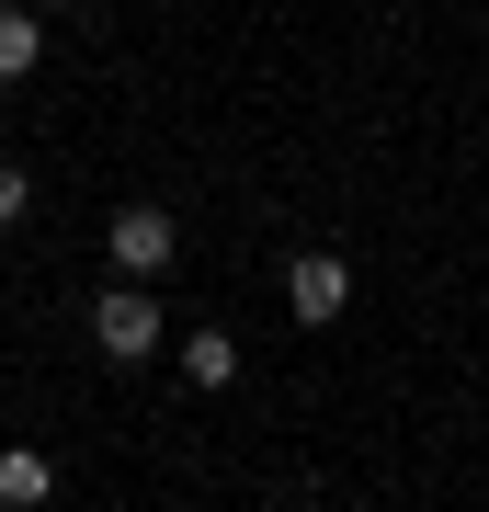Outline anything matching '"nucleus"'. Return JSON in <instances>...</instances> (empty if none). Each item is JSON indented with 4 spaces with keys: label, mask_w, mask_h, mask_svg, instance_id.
<instances>
[{
    "label": "nucleus",
    "mask_w": 489,
    "mask_h": 512,
    "mask_svg": "<svg viewBox=\"0 0 489 512\" xmlns=\"http://www.w3.org/2000/svg\"><path fill=\"white\" fill-rule=\"evenodd\" d=\"M182 376H194V387H228V376H239V342H228L217 319H205L194 342H182Z\"/></svg>",
    "instance_id": "obj_5"
},
{
    "label": "nucleus",
    "mask_w": 489,
    "mask_h": 512,
    "mask_svg": "<svg viewBox=\"0 0 489 512\" xmlns=\"http://www.w3.org/2000/svg\"><path fill=\"white\" fill-rule=\"evenodd\" d=\"M91 342H103V353H114V365H148V353H160V342H171V330H160V296H148V285H126V274H114L103 296H91Z\"/></svg>",
    "instance_id": "obj_1"
},
{
    "label": "nucleus",
    "mask_w": 489,
    "mask_h": 512,
    "mask_svg": "<svg viewBox=\"0 0 489 512\" xmlns=\"http://www.w3.org/2000/svg\"><path fill=\"white\" fill-rule=\"evenodd\" d=\"M285 308H296V330H330V319L353 308V262L342 251H296L285 262Z\"/></svg>",
    "instance_id": "obj_3"
},
{
    "label": "nucleus",
    "mask_w": 489,
    "mask_h": 512,
    "mask_svg": "<svg viewBox=\"0 0 489 512\" xmlns=\"http://www.w3.org/2000/svg\"><path fill=\"white\" fill-rule=\"evenodd\" d=\"M35 57L46 35H35V0H23V12H0V80H35Z\"/></svg>",
    "instance_id": "obj_6"
},
{
    "label": "nucleus",
    "mask_w": 489,
    "mask_h": 512,
    "mask_svg": "<svg viewBox=\"0 0 489 512\" xmlns=\"http://www.w3.org/2000/svg\"><path fill=\"white\" fill-rule=\"evenodd\" d=\"M23 205H35V171H23V160H0V228H23Z\"/></svg>",
    "instance_id": "obj_7"
},
{
    "label": "nucleus",
    "mask_w": 489,
    "mask_h": 512,
    "mask_svg": "<svg viewBox=\"0 0 489 512\" xmlns=\"http://www.w3.org/2000/svg\"><path fill=\"white\" fill-rule=\"evenodd\" d=\"M57 501V456H35V444H0V512H46Z\"/></svg>",
    "instance_id": "obj_4"
},
{
    "label": "nucleus",
    "mask_w": 489,
    "mask_h": 512,
    "mask_svg": "<svg viewBox=\"0 0 489 512\" xmlns=\"http://www.w3.org/2000/svg\"><path fill=\"white\" fill-rule=\"evenodd\" d=\"M35 12H69V0H35Z\"/></svg>",
    "instance_id": "obj_8"
},
{
    "label": "nucleus",
    "mask_w": 489,
    "mask_h": 512,
    "mask_svg": "<svg viewBox=\"0 0 489 512\" xmlns=\"http://www.w3.org/2000/svg\"><path fill=\"white\" fill-rule=\"evenodd\" d=\"M114 274L126 285H148V274H171V251H182V228H171V205H114Z\"/></svg>",
    "instance_id": "obj_2"
}]
</instances>
